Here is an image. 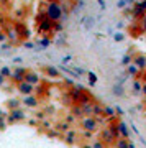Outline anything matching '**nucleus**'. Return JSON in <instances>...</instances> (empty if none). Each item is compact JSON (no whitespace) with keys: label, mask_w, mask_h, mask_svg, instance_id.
<instances>
[{"label":"nucleus","mask_w":146,"mask_h":148,"mask_svg":"<svg viewBox=\"0 0 146 148\" xmlns=\"http://www.w3.org/2000/svg\"><path fill=\"white\" fill-rule=\"evenodd\" d=\"M63 5L59 3V2H49V3H46V16L49 18L51 21H61V18H63Z\"/></svg>","instance_id":"obj_1"},{"label":"nucleus","mask_w":146,"mask_h":148,"mask_svg":"<svg viewBox=\"0 0 146 148\" xmlns=\"http://www.w3.org/2000/svg\"><path fill=\"white\" fill-rule=\"evenodd\" d=\"M53 25H54V21L49 20L46 13H40V16H38V33L44 35V33L53 32Z\"/></svg>","instance_id":"obj_2"},{"label":"nucleus","mask_w":146,"mask_h":148,"mask_svg":"<svg viewBox=\"0 0 146 148\" xmlns=\"http://www.w3.org/2000/svg\"><path fill=\"white\" fill-rule=\"evenodd\" d=\"M81 125H82L84 130L94 133L95 130L99 128V120H97L95 117H85V119H82V120H81Z\"/></svg>","instance_id":"obj_3"},{"label":"nucleus","mask_w":146,"mask_h":148,"mask_svg":"<svg viewBox=\"0 0 146 148\" xmlns=\"http://www.w3.org/2000/svg\"><path fill=\"white\" fill-rule=\"evenodd\" d=\"M7 119H8V122H10V123H16V122L25 120V119H26V114L21 110L20 107H18V109H12V110L8 112Z\"/></svg>","instance_id":"obj_4"},{"label":"nucleus","mask_w":146,"mask_h":148,"mask_svg":"<svg viewBox=\"0 0 146 148\" xmlns=\"http://www.w3.org/2000/svg\"><path fill=\"white\" fill-rule=\"evenodd\" d=\"M21 104L25 107H28V109H35V107L40 106V99H38L35 94H28V95H23Z\"/></svg>","instance_id":"obj_5"},{"label":"nucleus","mask_w":146,"mask_h":148,"mask_svg":"<svg viewBox=\"0 0 146 148\" xmlns=\"http://www.w3.org/2000/svg\"><path fill=\"white\" fill-rule=\"evenodd\" d=\"M25 81L28 82V84H31V86L36 87V86L41 84V76H40V73H35V71H26Z\"/></svg>","instance_id":"obj_6"},{"label":"nucleus","mask_w":146,"mask_h":148,"mask_svg":"<svg viewBox=\"0 0 146 148\" xmlns=\"http://www.w3.org/2000/svg\"><path fill=\"white\" fill-rule=\"evenodd\" d=\"M16 90H18L21 95H28V94H33V92H35V86L28 84L26 81H21V82L16 84Z\"/></svg>","instance_id":"obj_7"},{"label":"nucleus","mask_w":146,"mask_h":148,"mask_svg":"<svg viewBox=\"0 0 146 148\" xmlns=\"http://www.w3.org/2000/svg\"><path fill=\"white\" fill-rule=\"evenodd\" d=\"M26 71H28V69L21 68V66H20V68H15V71H12V77H10V79H13L16 84H18V82H21V81H25Z\"/></svg>","instance_id":"obj_8"},{"label":"nucleus","mask_w":146,"mask_h":148,"mask_svg":"<svg viewBox=\"0 0 146 148\" xmlns=\"http://www.w3.org/2000/svg\"><path fill=\"white\" fill-rule=\"evenodd\" d=\"M115 140H117V137L113 135V132H112V130H110L108 127L104 128V132H102V142H104L105 145L108 147V145H112V143H113Z\"/></svg>","instance_id":"obj_9"},{"label":"nucleus","mask_w":146,"mask_h":148,"mask_svg":"<svg viewBox=\"0 0 146 148\" xmlns=\"http://www.w3.org/2000/svg\"><path fill=\"white\" fill-rule=\"evenodd\" d=\"M133 64H135L140 71L146 69V54H141V53L135 54V56H133Z\"/></svg>","instance_id":"obj_10"},{"label":"nucleus","mask_w":146,"mask_h":148,"mask_svg":"<svg viewBox=\"0 0 146 148\" xmlns=\"http://www.w3.org/2000/svg\"><path fill=\"white\" fill-rule=\"evenodd\" d=\"M117 125H118V135H120V138H130V128H128V125H126V122L120 120L117 122Z\"/></svg>","instance_id":"obj_11"},{"label":"nucleus","mask_w":146,"mask_h":148,"mask_svg":"<svg viewBox=\"0 0 146 148\" xmlns=\"http://www.w3.org/2000/svg\"><path fill=\"white\" fill-rule=\"evenodd\" d=\"M13 28H15V32L20 35V36H23V38H28L30 36V32L26 30V27L21 23V21H15V25H13Z\"/></svg>","instance_id":"obj_12"},{"label":"nucleus","mask_w":146,"mask_h":148,"mask_svg":"<svg viewBox=\"0 0 146 148\" xmlns=\"http://www.w3.org/2000/svg\"><path fill=\"white\" fill-rule=\"evenodd\" d=\"M49 45H51V40L48 36H43V38H40V41H38V45H36V49L40 51V49H48L49 48Z\"/></svg>","instance_id":"obj_13"},{"label":"nucleus","mask_w":146,"mask_h":148,"mask_svg":"<svg viewBox=\"0 0 146 148\" xmlns=\"http://www.w3.org/2000/svg\"><path fill=\"white\" fill-rule=\"evenodd\" d=\"M112 92H113L115 97H123V95H125V87H123V84H118V82H117V84L112 87Z\"/></svg>","instance_id":"obj_14"},{"label":"nucleus","mask_w":146,"mask_h":148,"mask_svg":"<svg viewBox=\"0 0 146 148\" xmlns=\"http://www.w3.org/2000/svg\"><path fill=\"white\" fill-rule=\"evenodd\" d=\"M102 115H104V107L97 102H92V117H102Z\"/></svg>","instance_id":"obj_15"},{"label":"nucleus","mask_w":146,"mask_h":148,"mask_svg":"<svg viewBox=\"0 0 146 148\" xmlns=\"http://www.w3.org/2000/svg\"><path fill=\"white\" fill-rule=\"evenodd\" d=\"M44 73H46L48 76H51V77H59V76H61L59 69L54 68V66H46V68H44Z\"/></svg>","instance_id":"obj_16"},{"label":"nucleus","mask_w":146,"mask_h":148,"mask_svg":"<svg viewBox=\"0 0 146 148\" xmlns=\"http://www.w3.org/2000/svg\"><path fill=\"white\" fill-rule=\"evenodd\" d=\"M131 86H133V87H131V89H133V94H141V86H143V81L138 79V77H135Z\"/></svg>","instance_id":"obj_17"},{"label":"nucleus","mask_w":146,"mask_h":148,"mask_svg":"<svg viewBox=\"0 0 146 148\" xmlns=\"http://www.w3.org/2000/svg\"><path fill=\"white\" fill-rule=\"evenodd\" d=\"M90 102H94L92 101V97L84 90L82 94H81V101H79V104H81V106H87V104H90Z\"/></svg>","instance_id":"obj_18"},{"label":"nucleus","mask_w":146,"mask_h":148,"mask_svg":"<svg viewBox=\"0 0 146 148\" xmlns=\"http://www.w3.org/2000/svg\"><path fill=\"white\" fill-rule=\"evenodd\" d=\"M71 112H72L74 117H82L84 115V110H82V106H81V104H74Z\"/></svg>","instance_id":"obj_19"},{"label":"nucleus","mask_w":146,"mask_h":148,"mask_svg":"<svg viewBox=\"0 0 146 148\" xmlns=\"http://www.w3.org/2000/svg\"><path fill=\"white\" fill-rule=\"evenodd\" d=\"M126 74H128V76H138V74H140V69L136 68L135 64L131 63V64H128V66H126Z\"/></svg>","instance_id":"obj_20"},{"label":"nucleus","mask_w":146,"mask_h":148,"mask_svg":"<svg viewBox=\"0 0 146 148\" xmlns=\"http://www.w3.org/2000/svg\"><path fill=\"white\" fill-rule=\"evenodd\" d=\"M84 90H79V89H76V87H74L72 90H71V99H72L74 102H76V104H79V101H81V94H82Z\"/></svg>","instance_id":"obj_21"},{"label":"nucleus","mask_w":146,"mask_h":148,"mask_svg":"<svg viewBox=\"0 0 146 148\" xmlns=\"http://www.w3.org/2000/svg\"><path fill=\"white\" fill-rule=\"evenodd\" d=\"M85 76H87V79H89V86H92V87H94V86L97 84V79H99V77H97V74L92 73V71H87V74H85Z\"/></svg>","instance_id":"obj_22"},{"label":"nucleus","mask_w":146,"mask_h":148,"mask_svg":"<svg viewBox=\"0 0 146 148\" xmlns=\"http://www.w3.org/2000/svg\"><path fill=\"white\" fill-rule=\"evenodd\" d=\"M64 140H66L69 145L76 143V133H74L72 130H68V132H66V135H64Z\"/></svg>","instance_id":"obj_23"},{"label":"nucleus","mask_w":146,"mask_h":148,"mask_svg":"<svg viewBox=\"0 0 146 148\" xmlns=\"http://www.w3.org/2000/svg\"><path fill=\"white\" fill-rule=\"evenodd\" d=\"M104 117L115 119V117H117V114H115V107H104Z\"/></svg>","instance_id":"obj_24"},{"label":"nucleus","mask_w":146,"mask_h":148,"mask_svg":"<svg viewBox=\"0 0 146 148\" xmlns=\"http://www.w3.org/2000/svg\"><path fill=\"white\" fill-rule=\"evenodd\" d=\"M133 63V56H131L130 53H126V54H123V58H121V61H120V64L121 66H128V64H131Z\"/></svg>","instance_id":"obj_25"},{"label":"nucleus","mask_w":146,"mask_h":148,"mask_svg":"<svg viewBox=\"0 0 146 148\" xmlns=\"http://www.w3.org/2000/svg\"><path fill=\"white\" fill-rule=\"evenodd\" d=\"M21 106V101H18V99H8V102H7V107L8 109H18V107Z\"/></svg>","instance_id":"obj_26"},{"label":"nucleus","mask_w":146,"mask_h":148,"mask_svg":"<svg viewBox=\"0 0 146 148\" xmlns=\"http://www.w3.org/2000/svg\"><path fill=\"white\" fill-rule=\"evenodd\" d=\"M0 74H2L5 79H10L12 77V68H8V66H2V68H0Z\"/></svg>","instance_id":"obj_27"},{"label":"nucleus","mask_w":146,"mask_h":148,"mask_svg":"<svg viewBox=\"0 0 146 148\" xmlns=\"http://www.w3.org/2000/svg\"><path fill=\"white\" fill-rule=\"evenodd\" d=\"M115 148H128V140L126 138H117L115 140Z\"/></svg>","instance_id":"obj_28"},{"label":"nucleus","mask_w":146,"mask_h":148,"mask_svg":"<svg viewBox=\"0 0 146 148\" xmlns=\"http://www.w3.org/2000/svg\"><path fill=\"white\" fill-rule=\"evenodd\" d=\"M7 40H10L12 43H13V41L16 43V40H18V33L15 32V28H12V30H8V33H7Z\"/></svg>","instance_id":"obj_29"},{"label":"nucleus","mask_w":146,"mask_h":148,"mask_svg":"<svg viewBox=\"0 0 146 148\" xmlns=\"http://www.w3.org/2000/svg\"><path fill=\"white\" fill-rule=\"evenodd\" d=\"M113 40L117 43H121L123 40H125V35H123L121 32H117V33H113Z\"/></svg>","instance_id":"obj_30"},{"label":"nucleus","mask_w":146,"mask_h":148,"mask_svg":"<svg viewBox=\"0 0 146 148\" xmlns=\"http://www.w3.org/2000/svg\"><path fill=\"white\" fill-rule=\"evenodd\" d=\"M92 148H107V145L102 140H94L92 142Z\"/></svg>","instance_id":"obj_31"},{"label":"nucleus","mask_w":146,"mask_h":148,"mask_svg":"<svg viewBox=\"0 0 146 148\" xmlns=\"http://www.w3.org/2000/svg\"><path fill=\"white\" fill-rule=\"evenodd\" d=\"M10 49H12L10 43H2V45H0V51H3V53H8Z\"/></svg>","instance_id":"obj_32"},{"label":"nucleus","mask_w":146,"mask_h":148,"mask_svg":"<svg viewBox=\"0 0 146 148\" xmlns=\"http://www.w3.org/2000/svg\"><path fill=\"white\" fill-rule=\"evenodd\" d=\"M72 71L77 74V77H81V76H85V74H87V71H85V69H82V68H72Z\"/></svg>","instance_id":"obj_33"},{"label":"nucleus","mask_w":146,"mask_h":148,"mask_svg":"<svg viewBox=\"0 0 146 148\" xmlns=\"http://www.w3.org/2000/svg\"><path fill=\"white\" fill-rule=\"evenodd\" d=\"M53 30H54V32H63V30H64V25L61 23V21H56V23L53 25Z\"/></svg>","instance_id":"obj_34"},{"label":"nucleus","mask_w":146,"mask_h":148,"mask_svg":"<svg viewBox=\"0 0 146 148\" xmlns=\"http://www.w3.org/2000/svg\"><path fill=\"white\" fill-rule=\"evenodd\" d=\"M23 48H26V49H36V45L33 41H23Z\"/></svg>","instance_id":"obj_35"},{"label":"nucleus","mask_w":146,"mask_h":148,"mask_svg":"<svg viewBox=\"0 0 146 148\" xmlns=\"http://www.w3.org/2000/svg\"><path fill=\"white\" fill-rule=\"evenodd\" d=\"M57 128H59L61 132H68V130H71V128H69V122H66V123H59Z\"/></svg>","instance_id":"obj_36"},{"label":"nucleus","mask_w":146,"mask_h":148,"mask_svg":"<svg viewBox=\"0 0 146 148\" xmlns=\"http://www.w3.org/2000/svg\"><path fill=\"white\" fill-rule=\"evenodd\" d=\"M140 25H141V30H143V32L146 33V13L140 18Z\"/></svg>","instance_id":"obj_37"},{"label":"nucleus","mask_w":146,"mask_h":148,"mask_svg":"<svg viewBox=\"0 0 146 148\" xmlns=\"http://www.w3.org/2000/svg\"><path fill=\"white\" fill-rule=\"evenodd\" d=\"M126 77H128V74L123 73L121 76H118V77H117V82H118V84H123V82L126 81Z\"/></svg>","instance_id":"obj_38"},{"label":"nucleus","mask_w":146,"mask_h":148,"mask_svg":"<svg viewBox=\"0 0 146 148\" xmlns=\"http://www.w3.org/2000/svg\"><path fill=\"white\" fill-rule=\"evenodd\" d=\"M115 114H117L118 117H121V115H125V110H123L120 106H117V107H115Z\"/></svg>","instance_id":"obj_39"},{"label":"nucleus","mask_w":146,"mask_h":148,"mask_svg":"<svg viewBox=\"0 0 146 148\" xmlns=\"http://www.w3.org/2000/svg\"><path fill=\"white\" fill-rule=\"evenodd\" d=\"M126 5H128L126 0H118V2H117V7H118V8H125Z\"/></svg>","instance_id":"obj_40"},{"label":"nucleus","mask_w":146,"mask_h":148,"mask_svg":"<svg viewBox=\"0 0 146 148\" xmlns=\"http://www.w3.org/2000/svg\"><path fill=\"white\" fill-rule=\"evenodd\" d=\"M71 59H72V56H71V54H68V56H64V58H63V61H61V63H63V64H69V63H71Z\"/></svg>","instance_id":"obj_41"},{"label":"nucleus","mask_w":146,"mask_h":148,"mask_svg":"<svg viewBox=\"0 0 146 148\" xmlns=\"http://www.w3.org/2000/svg\"><path fill=\"white\" fill-rule=\"evenodd\" d=\"M7 41V33L5 32H0V45Z\"/></svg>","instance_id":"obj_42"},{"label":"nucleus","mask_w":146,"mask_h":148,"mask_svg":"<svg viewBox=\"0 0 146 148\" xmlns=\"http://www.w3.org/2000/svg\"><path fill=\"white\" fill-rule=\"evenodd\" d=\"M12 61H13V64H21V63H23V58H20V56H15Z\"/></svg>","instance_id":"obj_43"},{"label":"nucleus","mask_w":146,"mask_h":148,"mask_svg":"<svg viewBox=\"0 0 146 148\" xmlns=\"http://www.w3.org/2000/svg\"><path fill=\"white\" fill-rule=\"evenodd\" d=\"M85 20L89 21V23H85V28H92V25L95 23V21H94V18H85Z\"/></svg>","instance_id":"obj_44"},{"label":"nucleus","mask_w":146,"mask_h":148,"mask_svg":"<svg viewBox=\"0 0 146 148\" xmlns=\"http://www.w3.org/2000/svg\"><path fill=\"white\" fill-rule=\"evenodd\" d=\"M97 2H99V5H100V8H102V10H105V8H107V5H105V0H97Z\"/></svg>","instance_id":"obj_45"},{"label":"nucleus","mask_w":146,"mask_h":148,"mask_svg":"<svg viewBox=\"0 0 146 148\" xmlns=\"http://www.w3.org/2000/svg\"><path fill=\"white\" fill-rule=\"evenodd\" d=\"M36 119H38V120H44V112H40V114H36Z\"/></svg>","instance_id":"obj_46"},{"label":"nucleus","mask_w":146,"mask_h":148,"mask_svg":"<svg viewBox=\"0 0 146 148\" xmlns=\"http://www.w3.org/2000/svg\"><path fill=\"white\" fill-rule=\"evenodd\" d=\"M77 5L81 7V8H85V2H84V0H77Z\"/></svg>","instance_id":"obj_47"},{"label":"nucleus","mask_w":146,"mask_h":148,"mask_svg":"<svg viewBox=\"0 0 146 148\" xmlns=\"http://www.w3.org/2000/svg\"><path fill=\"white\" fill-rule=\"evenodd\" d=\"M141 94L146 95V82H143V86H141Z\"/></svg>","instance_id":"obj_48"},{"label":"nucleus","mask_w":146,"mask_h":148,"mask_svg":"<svg viewBox=\"0 0 146 148\" xmlns=\"http://www.w3.org/2000/svg\"><path fill=\"white\" fill-rule=\"evenodd\" d=\"M84 137H85V138H90V137H92V132H87V130H84Z\"/></svg>","instance_id":"obj_49"},{"label":"nucleus","mask_w":146,"mask_h":148,"mask_svg":"<svg viewBox=\"0 0 146 148\" xmlns=\"http://www.w3.org/2000/svg\"><path fill=\"white\" fill-rule=\"evenodd\" d=\"M5 77H3V76H2V74H0V87H2V86H3V84H5Z\"/></svg>","instance_id":"obj_50"},{"label":"nucleus","mask_w":146,"mask_h":148,"mask_svg":"<svg viewBox=\"0 0 146 148\" xmlns=\"http://www.w3.org/2000/svg\"><path fill=\"white\" fill-rule=\"evenodd\" d=\"M128 148H136V145L131 142V140H128Z\"/></svg>","instance_id":"obj_51"},{"label":"nucleus","mask_w":146,"mask_h":148,"mask_svg":"<svg viewBox=\"0 0 146 148\" xmlns=\"http://www.w3.org/2000/svg\"><path fill=\"white\" fill-rule=\"evenodd\" d=\"M15 15H16V16H21V15H23V10H21V8H20V10H16Z\"/></svg>","instance_id":"obj_52"},{"label":"nucleus","mask_w":146,"mask_h":148,"mask_svg":"<svg viewBox=\"0 0 146 148\" xmlns=\"http://www.w3.org/2000/svg\"><path fill=\"white\" fill-rule=\"evenodd\" d=\"M43 125H44V128H51V123H49V122H44Z\"/></svg>","instance_id":"obj_53"},{"label":"nucleus","mask_w":146,"mask_h":148,"mask_svg":"<svg viewBox=\"0 0 146 148\" xmlns=\"http://www.w3.org/2000/svg\"><path fill=\"white\" fill-rule=\"evenodd\" d=\"M117 28H118V30H120V28H123V23H121V21H118V23H117Z\"/></svg>","instance_id":"obj_54"},{"label":"nucleus","mask_w":146,"mask_h":148,"mask_svg":"<svg viewBox=\"0 0 146 148\" xmlns=\"http://www.w3.org/2000/svg\"><path fill=\"white\" fill-rule=\"evenodd\" d=\"M56 135H57L56 132H49V133H48V137H56Z\"/></svg>","instance_id":"obj_55"},{"label":"nucleus","mask_w":146,"mask_h":148,"mask_svg":"<svg viewBox=\"0 0 146 148\" xmlns=\"http://www.w3.org/2000/svg\"><path fill=\"white\" fill-rule=\"evenodd\" d=\"M138 0H126V3H136Z\"/></svg>","instance_id":"obj_56"},{"label":"nucleus","mask_w":146,"mask_h":148,"mask_svg":"<svg viewBox=\"0 0 146 148\" xmlns=\"http://www.w3.org/2000/svg\"><path fill=\"white\" fill-rule=\"evenodd\" d=\"M82 148H92V145H82Z\"/></svg>","instance_id":"obj_57"},{"label":"nucleus","mask_w":146,"mask_h":148,"mask_svg":"<svg viewBox=\"0 0 146 148\" xmlns=\"http://www.w3.org/2000/svg\"><path fill=\"white\" fill-rule=\"evenodd\" d=\"M0 2H2V3H7V2H8V0H0Z\"/></svg>","instance_id":"obj_58"},{"label":"nucleus","mask_w":146,"mask_h":148,"mask_svg":"<svg viewBox=\"0 0 146 148\" xmlns=\"http://www.w3.org/2000/svg\"><path fill=\"white\" fill-rule=\"evenodd\" d=\"M49 2H59V0H48V3H49Z\"/></svg>","instance_id":"obj_59"},{"label":"nucleus","mask_w":146,"mask_h":148,"mask_svg":"<svg viewBox=\"0 0 146 148\" xmlns=\"http://www.w3.org/2000/svg\"><path fill=\"white\" fill-rule=\"evenodd\" d=\"M112 148H115V147H112Z\"/></svg>","instance_id":"obj_60"}]
</instances>
